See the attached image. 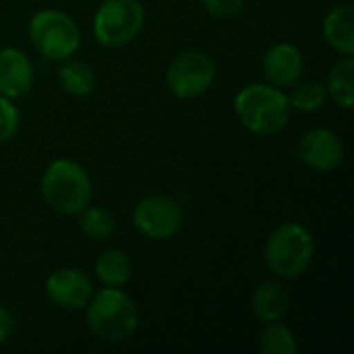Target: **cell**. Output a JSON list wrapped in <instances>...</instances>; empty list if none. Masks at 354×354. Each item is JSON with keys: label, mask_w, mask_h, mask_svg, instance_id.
Instances as JSON below:
<instances>
[{"label": "cell", "mask_w": 354, "mask_h": 354, "mask_svg": "<svg viewBox=\"0 0 354 354\" xmlns=\"http://www.w3.org/2000/svg\"><path fill=\"white\" fill-rule=\"evenodd\" d=\"M234 114L253 135L270 137L286 129L292 108L288 93L270 83H249L234 95Z\"/></svg>", "instance_id": "cell-1"}, {"label": "cell", "mask_w": 354, "mask_h": 354, "mask_svg": "<svg viewBox=\"0 0 354 354\" xmlns=\"http://www.w3.org/2000/svg\"><path fill=\"white\" fill-rule=\"evenodd\" d=\"M85 311V322L89 332L110 344H120L129 340L139 328V305L135 299L116 286H104L93 290Z\"/></svg>", "instance_id": "cell-2"}, {"label": "cell", "mask_w": 354, "mask_h": 354, "mask_svg": "<svg viewBox=\"0 0 354 354\" xmlns=\"http://www.w3.org/2000/svg\"><path fill=\"white\" fill-rule=\"evenodd\" d=\"M39 191L46 205L60 216H79L93 197L89 172L71 158H56L41 174Z\"/></svg>", "instance_id": "cell-3"}, {"label": "cell", "mask_w": 354, "mask_h": 354, "mask_svg": "<svg viewBox=\"0 0 354 354\" xmlns=\"http://www.w3.org/2000/svg\"><path fill=\"white\" fill-rule=\"evenodd\" d=\"M315 259V239L301 222H282L272 230L263 247L266 268L280 280L305 276Z\"/></svg>", "instance_id": "cell-4"}, {"label": "cell", "mask_w": 354, "mask_h": 354, "mask_svg": "<svg viewBox=\"0 0 354 354\" xmlns=\"http://www.w3.org/2000/svg\"><path fill=\"white\" fill-rule=\"evenodd\" d=\"M27 33L35 52L50 62H62L81 48L79 23L60 8H41L33 12Z\"/></svg>", "instance_id": "cell-5"}, {"label": "cell", "mask_w": 354, "mask_h": 354, "mask_svg": "<svg viewBox=\"0 0 354 354\" xmlns=\"http://www.w3.org/2000/svg\"><path fill=\"white\" fill-rule=\"evenodd\" d=\"M145 19L141 0H102L93 15V37L104 48H124L141 35Z\"/></svg>", "instance_id": "cell-6"}, {"label": "cell", "mask_w": 354, "mask_h": 354, "mask_svg": "<svg viewBox=\"0 0 354 354\" xmlns=\"http://www.w3.org/2000/svg\"><path fill=\"white\" fill-rule=\"evenodd\" d=\"M218 77L216 60L203 50H183L166 66L164 83L176 100H195L207 93Z\"/></svg>", "instance_id": "cell-7"}, {"label": "cell", "mask_w": 354, "mask_h": 354, "mask_svg": "<svg viewBox=\"0 0 354 354\" xmlns=\"http://www.w3.org/2000/svg\"><path fill=\"white\" fill-rule=\"evenodd\" d=\"M131 222L135 230L147 241L164 243L180 232L185 224V209L174 197L153 193L137 201L131 214Z\"/></svg>", "instance_id": "cell-8"}, {"label": "cell", "mask_w": 354, "mask_h": 354, "mask_svg": "<svg viewBox=\"0 0 354 354\" xmlns=\"http://www.w3.org/2000/svg\"><path fill=\"white\" fill-rule=\"evenodd\" d=\"M346 156L344 141L338 133L326 127L307 131L297 143V158L315 172L328 174L342 166Z\"/></svg>", "instance_id": "cell-9"}, {"label": "cell", "mask_w": 354, "mask_h": 354, "mask_svg": "<svg viewBox=\"0 0 354 354\" xmlns=\"http://www.w3.org/2000/svg\"><path fill=\"white\" fill-rule=\"evenodd\" d=\"M46 299L62 311H83L93 295L91 278L79 268H60L46 278Z\"/></svg>", "instance_id": "cell-10"}, {"label": "cell", "mask_w": 354, "mask_h": 354, "mask_svg": "<svg viewBox=\"0 0 354 354\" xmlns=\"http://www.w3.org/2000/svg\"><path fill=\"white\" fill-rule=\"evenodd\" d=\"M261 71L266 83L280 89L292 87L305 73V54L299 46L290 41H278L263 54Z\"/></svg>", "instance_id": "cell-11"}, {"label": "cell", "mask_w": 354, "mask_h": 354, "mask_svg": "<svg viewBox=\"0 0 354 354\" xmlns=\"http://www.w3.org/2000/svg\"><path fill=\"white\" fill-rule=\"evenodd\" d=\"M33 83L35 68L31 58L15 46L0 48V95L19 100L33 89Z\"/></svg>", "instance_id": "cell-12"}, {"label": "cell", "mask_w": 354, "mask_h": 354, "mask_svg": "<svg viewBox=\"0 0 354 354\" xmlns=\"http://www.w3.org/2000/svg\"><path fill=\"white\" fill-rule=\"evenodd\" d=\"M251 311L253 315L263 322H282L290 311V292L280 280H266L261 282L253 297H251Z\"/></svg>", "instance_id": "cell-13"}, {"label": "cell", "mask_w": 354, "mask_h": 354, "mask_svg": "<svg viewBox=\"0 0 354 354\" xmlns=\"http://www.w3.org/2000/svg\"><path fill=\"white\" fill-rule=\"evenodd\" d=\"M322 33L326 44L342 54V56H353L354 54V10L351 4H338L328 10L324 23H322Z\"/></svg>", "instance_id": "cell-14"}, {"label": "cell", "mask_w": 354, "mask_h": 354, "mask_svg": "<svg viewBox=\"0 0 354 354\" xmlns=\"http://www.w3.org/2000/svg\"><path fill=\"white\" fill-rule=\"evenodd\" d=\"M56 75H58V83H60L62 91L73 97H87L93 93L95 85H97L93 66L89 62L77 60L73 56L60 62Z\"/></svg>", "instance_id": "cell-15"}, {"label": "cell", "mask_w": 354, "mask_h": 354, "mask_svg": "<svg viewBox=\"0 0 354 354\" xmlns=\"http://www.w3.org/2000/svg\"><path fill=\"white\" fill-rule=\"evenodd\" d=\"M328 100H332L342 110H353L354 106V58L342 56L336 60L326 77Z\"/></svg>", "instance_id": "cell-16"}, {"label": "cell", "mask_w": 354, "mask_h": 354, "mask_svg": "<svg viewBox=\"0 0 354 354\" xmlns=\"http://www.w3.org/2000/svg\"><path fill=\"white\" fill-rule=\"evenodd\" d=\"M93 272L104 286L122 288L129 284V280L133 276V259L127 251L112 247L97 255Z\"/></svg>", "instance_id": "cell-17"}, {"label": "cell", "mask_w": 354, "mask_h": 354, "mask_svg": "<svg viewBox=\"0 0 354 354\" xmlns=\"http://www.w3.org/2000/svg\"><path fill=\"white\" fill-rule=\"evenodd\" d=\"M288 102L290 108L297 112H305V114H313L317 110L324 108V104L328 102V91L326 85L322 81L315 79H299L292 87H288Z\"/></svg>", "instance_id": "cell-18"}, {"label": "cell", "mask_w": 354, "mask_h": 354, "mask_svg": "<svg viewBox=\"0 0 354 354\" xmlns=\"http://www.w3.org/2000/svg\"><path fill=\"white\" fill-rule=\"evenodd\" d=\"M79 228L91 241H106L116 230V218L110 209L89 203L79 214Z\"/></svg>", "instance_id": "cell-19"}, {"label": "cell", "mask_w": 354, "mask_h": 354, "mask_svg": "<svg viewBox=\"0 0 354 354\" xmlns=\"http://www.w3.org/2000/svg\"><path fill=\"white\" fill-rule=\"evenodd\" d=\"M259 351L263 354H297L299 353V342L295 332L280 324V322H270L266 324L261 338H259Z\"/></svg>", "instance_id": "cell-20"}, {"label": "cell", "mask_w": 354, "mask_h": 354, "mask_svg": "<svg viewBox=\"0 0 354 354\" xmlns=\"http://www.w3.org/2000/svg\"><path fill=\"white\" fill-rule=\"evenodd\" d=\"M21 127V112L15 106V100L0 95V145L8 143Z\"/></svg>", "instance_id": "cell-21"}, {"label": "cell", "mask_w": 354, "mask_h": 354, "mask_svg": "<svg viewBox=\"0 0 354 354\" xmlns=\"http://www.w3.org/2000/svg\"><path fill=\"white\" fill-rule=\"evenodd\" d=\"M245 2L247 0H201V6L216 19H234L243 12Z\"/></svg>", "instance_id": "cell-22"}, {"label": "cell", "mask_w": 354, "mask_h": 354, "mask_svg": "<svg viewBox=\"0 0 354 354\" xmlns=\"http://www.w3.org/2000/svg\"><path fill=\"white\" fill-rule=\"evenodd\" d=\"M12 332H15V315L10 313V309L0 305V346L8 342Z\"/></svg>", "instance_id": "cell-23"}]
</instances>
